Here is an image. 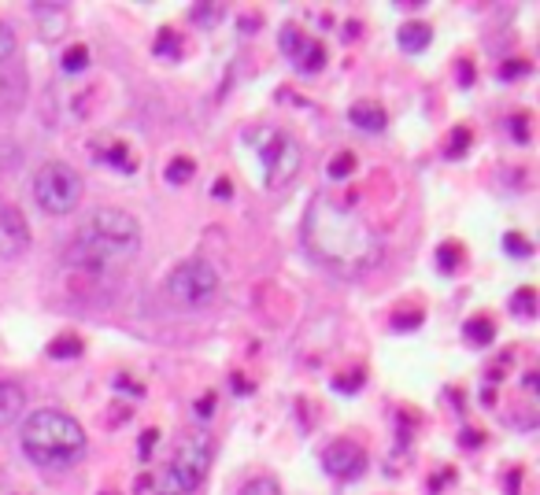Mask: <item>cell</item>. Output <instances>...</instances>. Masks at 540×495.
Returning a JSON list of instances; mask_svg holds the SVG:
<instances>
[{
  "label": "cell",
  "instance_id": "1",
  "mask_svg": "<svg viewBox=\"0 0 540 495\" xmlns=\"http://www.w3.org/2000/svg\"><path fill=\"white\" fill-rule=\"evenodd\" d=\"M304 244L322 266L337 274H367L381 259L378 233L333 196H315L304 215Z\"/></svg>",
  "mask_w": 540,
  "mask_h": 495
},
{
  "label": "cell",
  "instance_id": "2",
  "mask_svg": "<svg viewBox=\"0 0 540 495\" xmlns=\"http://www.w3.org/2000/svg\"><path fill=\"white\" fill-rule=\"evenodd\" d=\"M137 248H141L137 218L130 211H123V207H100L78 226L71 252H67V263L78 266V270H89V274H100L111 263L134 259Z\"/></svg>",
  "mask_w": 540,
  "mask_h": 495
},
{
  "label": "cell",
  "instance_id": "3",
  "mask_svg": "<svg viewBox=\"0 0 540 495\" xmlns=\"http://www.w3.org/2000/svg\"><path fill=\"white\" fill-rule=\"evenodd\" d=\"M19 440H23L26 459L45 470H67L86 455V429L78 425V418L56 407H41L23 418Z\"/></svg>",
  "mask_w": 540,
  "mask_h": 495
},
{
  "label": "cell",
  "instance_id": "4",
  "mask_svg": "<svg viewBox=\"0 0 540 495\" xmlns=\"http://www.w3.org/2000/svg\"><path fill=\"white\" fill-rule=\"evenodd\" d=\"M211 459H215V444L204 429L197 433H185L178 451H174L171 466L163 470V477L156 481V495H193L204 484L211 470Z\"/></svg>",
  "mask_w": 540,
  "mask_h": 495
},
{
  "label": "cell",
  "instance_id": "5",
  "mask_svg": "<svg viewBox=\"0 0 540 495\" xmlns=\"http://www.w3.org/2000/svg\"><path fill=\"white\" fill-rule=\"evenodd\" d=\"M34 200L45 215H67V211H74L78 200H82V174H78L71 163L52 159V163H45V167L37 170Z\"/></svg>",
  "mask_w": 540,
  "mask_h": 495
},
{
  "label": "cell",
  "instance_id": "6",
  "mask_svg": "<svg viewBox=\"0 0 540 495\" xmlns=\"http://www.w3.org/2000/svg\"><path fill=\"white\" fill-rule=\"evenodd\" d=\"M215 292H219V270L204 259H185L167 278V296L178 307H208L215 300Z\"/></svg>",
  "mask_w": 540,
  "mask_h": 495
},
{
  "label": "cell",
  "instance_id": "7",
  "mask_svg": "<svg viewBox=\"0 0 540 495\" xmlns=\"http://www.w3.org/2000/svg\"><path fill=\"white\" fill-rule=\"evenodd\" d=\"M256 137L263 141V145H259V167H263L267 185L293 182L296 170H300V145L282 130H263L256 133Z\"/></svg>",
  "mask_w": 540,
  "mask_h": 495
},
{
  "label": "cell",
  "instance_id": "8",
  "mask_svg": "<svg viewBox=\"0 0 540 495\" xmlns=\"http://www.w3.org/2000/svg\"><path fill=\"white\" fill-rule=\"evenodd\" d=\"M30 248V226L23 211L8 200H0V259H19Z\"/></svg>",
  "mask_w": 540,
  "mask_h": 495
},
{
  "label": "cell",
  "instance_id": "9",
  "mask_svg": "<svg viewBox=\"0 0 540 495\" xmlns=\"http://www.w3.org/2000/svg\"><path fill=\"white\" fill-rule=\"evenodd\" d=\"M322 466H326V473L341 477V481H356L359 473L367 470V455H363V447L352 444V440H337V444L326 447Z\"/></svg>",
  "mask_w": 540,
  "mask_h": 495
},
{
  "label": "cell",
  "instance_id": "10",
  "mask_svg": "<svg viewBox=\"0 0 540 495\" xmlns=\"http://www.w3.org/2000/svg\"><path fill=\"white\" fill-rule=\"evenodd\" d=\"M348 119H352V126H359V130L367 133H381L385 130V108L381 104H374V100H356L352 108H348Z\"/></svg>",
  "mask_w": 540,
  "mask_h": 495
},
{
  "label": "cell",
  "instance_id": "11",
  "mask_svg": "<svg viewBox=\"0 0 540 495\" xmlns=\"http://www.w3.org/2000/svg\"><path fill=\"white\" fill-rule=\"evenodd\" d=\"M23 407H26L23 388L12 385V381H0V429L19 422V418H23Z\"/></svg>",
  "mask_w": 540,
  "mask_h": 495
},
{
  "label": "cell",
  "instance_id": "12",
  "mask_svg": "<svg viewBox=\"0 0 540 495\" xmlns=\"http://www.w3.org/2000/svg\"><path fill=\"white\" fill-rule=\"evenodd\" d=\"M396 41H400V49L404 52H422V49H430L433 30L426 23H404L400 26V34H396Z\"/></svg>",
  "mask_w": 540,
  "mask_h": 495
},
{
  "label": "cell",
  "instance_id": "13",
  "mask_svg": "<svg viewBox=\"0 0 540 495\" xmlns=\"http://www.w3.org/2000/svg\"><path fill=\"white\" fill-rule=\"evenodd\" d=\"M26 93V74L15 85H8V78H0V111H19Z\"/></svg>",
  "mask_w": 540,
  "mask_h": 495
},
{
  "label": "cell",
  "instance_id": "14",
  "mask_svg": "<svg viewBox=\"0 0 540 495\" xmlns=\"http://www.w3.org/2000/svg\"><path fill=\"white\" fill-rule=\"evenodd\" d=\"M470 344H492L496 340V326H492L489 318H470L467 326H463Z\"/></svg>",
  "mask_w": 540,
  "mask_h": 495
},
{
  "label": "cell",
  "instance_id": "15",
  "mask_svg": "<svg viewBox=\"0 0 540 495\" xmlns=\"http://www.w3.org/2000/svg\"><path fill=\"white\" fill-rule=\"evenodd\" d=\"M193 174H197V163L189 156H174L171 163H167V182L171 185H185Z\"/></svg>",
  "mask_w": 540,
  "mask_h": 495
},
{
  "label": "cell",
  "instance_id": "16",
  "mask_svg": "<svg viewBox=\"0 0 540 495\" xmlns=\"http://www.w3.org/2000/svg\"><path fill=\"white\" fill-rule=\"evenodd\" d=\"M307 45H311V41H307V37L300 34V30H296V26H285V30H282V52H285V56L300 60Z\"/></svg>",
  "mask_w": 540,
  "mask_h": 495
},
{
  "label": "cell",
  "instance_id": "17",
  "mask_svg": "<svg viewBox=\"0 0 540 495\" xmlns=\"http://www.w3.org/2000/svg\"><path fill=\"white\" fill-rule=\"evenodd\" d=\"M49 355L52 359H78V355H82V340L78 337H56L49 344Z\"/></svg>",
  "mask_w": 540,
  "mask_h": 495
},
{
  "label": "cell",
  "instance_id": "18",
  "mask_svg": "<svg viewBox=\"0 0 540 495\" xmlns=\"http://www.w3.org/2000/svg\"><path fill=\"white\" fill-rule=\"evenodd\" d=\"M86 63H89V49H86V45H71V49L63 52V71H67V74L86 71Z\"/></svg>",
  "mask_w": 540,
  "mask_h": 495
},
{
  "label": "cell",
  "instance_id": "19",
  "mask_svg": "<svg viewBox=\"0 0 540 495\" xmlns=\"http://www.w3.org/2000/svg\"><path fill=\"white\" fill-rule=\"evenodd\" d=\"M511 311L522 314V318H533V314H537V292H533V289H518L515 300H511Z\"/></svg>",
  "mask_w": 540,
  "mask_h": 495
},
{
  "label": "cell",
  "instance_id": "20",
  "mask_svg": "<svg viewBox=\"0 0 540 495\" xmlns=\"http://www.w3.org/2000/svg\"><path fill=\"white\" fill-rule=\"evenodd\" d=\"M356 170V156L352 152H341L337 159H330V167H326V174H330L333 182H341V178H348Z\"/></svg>",
  "mask_w": 540,
  "mask_h": 495
},
{
  "label": "cell",
  "instance_id": "21",
  "mask_svg": "<svg viewBox=\"0 0 540 495\" xmlns=\"http://www.w3.org/2000/svg\"><path fill=\"white\" fill-rule=\"evenodd\" d=\"M322 63H326V49H322L319 41H311L304 49V56H300V67L304 71H322Z\"/></svg>",
  "mask_w": 540,
  "mask_h": 495
},
{
  "label": "cell",
  "instance_id": "22",
  "mask_svg": "<svg viewBox=\"0 0 540 495\" xmlns=\"http://www.w3.org/2000/svg\"><path fill=\"white\" fill-rule=\"evenodd\" d=\"M152 52H156V56H167V60H174V56H178V34H174V30H160V37H156Z\"/></svg>",
  "mask_w": 540,
  "mask_h": 495
},
{
  "label": "cell",
  "instance_id": "23",
  "mask_svg": "<svg viewBox=\"0 0 540 495\" xmlns=\"http://www.w3.org/2000/svg\"><path fill=\"white\" fill-rule=\"evenodd\" d=\"M237 495H282V488H278V481H270V477H256V481H248Z\"/></svg>",
  "mask_w": 540,
  "mask_h": 495
},
{
  "label": "cell",
  "instance_id": "24",
  "mask_svg": "<svg viewBox=\"0 0 540 495\" xmlns=\"http://www.w3.org/2000/svg\"><path fill=\"white\" fill-rule=\"evenodd\" d=\"M100 159H108L111 167H119V170H134V156H130V148H123V145L100 152Z\"/></svg>",
  "mask_w": 540,
  "mask_h": 495
},
{
  "label": "cell",
  "instance_id": "25",
  "mask_svg": "<svg viewBox=\"0 0 540 495\" xmlns=\"http://www.w3.org/2000/svg\"><path fill=\"white\" fill-rule=\"evenodd\" d=\"M504 252L507 255H518V259H526V255H533V244H526V237L511 233V237H504Z\"/></svg>",
  "mask_w": 540,
  "mask_h": 495
},
{
  "label": "cell",
  "instance_id": "26",
  "mask_svg": "<svg viewBox=\"0 0 540 495\" xmlns=\"http://www.w3.org/2000/svg\"><path fill=\"white\" fill-rule=\"evenodd\" d=\"M15 56V34L8 23H0V63H8Z\"/></svg>",
  "mask_w": 540,
  "mask_h": 495
},
{
  "label": "cell",
  "instance_id": "27",
  "mask_svg": "<svg viewBox=\"0 0 540 495\" xmlns=\"http://www.w3.org/2000/svg\"><path fill=\"white\" fill-rule=\"evenodd\" d=\"M437 263H441L444 274H452L455 263H459V248H452V244H441V252H437Z\"/></svg>",
  "mask_w": 540,
  "mask_h": 495
},
{
  "label": "cell",
  "instance_id": "28",
  "mask_svg": "<svg viewBox=\"0 0 540 495\" xmlns=\"http://www.w3.org/2000/svg\"><path fill=\"white\" fill-rule=\"evenodd\" d=\"M422 326V311H411V314H393V329H415Z\"/></svg>",
  "mask_w": 540,
  "mask_h": 495
},
{
  "label": "cell",
  "instance_id": "29",
  "mask_svg": "<svg viewBox=\"0 0 540 495\" xmlns=\"http://www.w3.org/2000/svg\"><path fill=\"white\" fill-rule=\"evenodd\" d=\"M152 444H160V429H145V433H141V459L152 455Z\"/></svg>",
  "mask_w": 540,
  "mask_h": 495
},
{
  "label": "cell",
  "instance_id": "30",
  "mask_svg": "<svg viewBox=\"0 0 540 495\" xmlns=\"http://www.w3.org/2000/svg\"><path fill=\"white\" fill-rule=\"evenodd\" d=\"M526 60H507L504 67H500V78H518V74H526Z\"/></svg>",
  "mask_w": 540,
  "mask_h": 495
},
{
  "label": "cell",
  "instance_id": "31",
  "mask_svg": "<svg viewBox=\"0 0 540 495\" xmlns=\"http://www.w3.org/2000/svg\"><path fill=\"white\" fill-rule=\"evenodd\" d=\"M211 411H215V392H208V396L197 399V414H200V418H211Z\"/></svg>",
  "mask_w": 540,
  "mask_h": 495
},
{
  "label": "cell",
  "instance_id": "32",
  "mask_svg": "<svg viewBox=\"0 0 540 495\" xmlns=\"http://www.w3.org/2000/svg\"><path fill=\"white\" fill-rule=\"evenodd\" d=\"M470 145V133L467 130H455V137H452V156H463V148Z\"/></svg>",
  "mask_w": 540,
  "mask_h": 495
},
{
  "label": "cell",
  "instance_id": "33",
  "mask_svg": "<svg viewBox=\"0 0 540 495\" xmlns=\"http://www.w3.org/2000/svg\"><path fill=\"white\" fill-rule=\"evenodd\" d=\"M193 19H197V23H219V8H197Z\"/></svg>",
  "mask_w": 540,
  "mask_h": 495
},
{
  "label": "cell",
  "instance_id": "34",
  "mask_svg": "<svg viewBox=\"0 0 540 495\" xmlns=\"http://www.w3.org/2000/svg\"><path fill=\"white\" fill-rule=\"evenodd\" d=\"M511 126H515V137H518V141H529V130H526V115H515V119H511Z\"/></svg>",
  "mask_w": 540,
  "mask_h": 495
},
{
  "label": "cell",
  "instance_id": "35",
  "mask_svg": "<svg viewBox=\"0 0 540 495\" xmlns=\"http://www.w3.org/2000/svg\"><path fill=\"white\" fill-rule=\"evenodd\" d=\"M363 381V374H352V377H337V385H341V392H356V385Z\"/></svg>",
  "mask_w": 540,
  "mask_h": 495
},
{
  "label": "cell",
  "instance_id": "36",
  "mask_svg": "<svg viewBox=\"0 0 540 495\" xmlns=\"http://www.w3.org/2000/svg\"><path fill=\"white\" fill-rule=\"evenodd\" d=\"M211 193L219 196V200H230V193H234V189H230V182H226V178H222V182L215 185V189H211Z\"/></svg>",
  "mask_w": 540,
  "mask_h": 495
},
{
  "label": "cell",
  "instance_id": "37",
  "mask_svg": "<svg viewBox=\"0 0 540 495\" xmlns=\"http://www.w3.org/2000/svg\"><path fill=\"white\" fill-rule=\"evenodd\" d=\"M463 444H481V433H470L467 429V433H463Z\"/></svg>",
  "mask_w": 540,
  "mask_h": 495
},
{
  "label": "cell",
  "instance_id": "38",
  "mask_svg": "<svg viewBox=\"0 0 540 495\" xmlns=\"http://www.w3.org/2000/svg\"><path fill=\"white\" fill-rule=\"evenodd\" d=\"M507 495H518V473H511V481H507Z\"/></svg>",
  "mask_w": 540,
  "mask_h": 495
},
{
  "label": "cell",
  "instance_id": "39",
  "mask_svg": "<svg viewBox=\"0 0 540 495\" xmlns=\"http://www.w3.org/2000/svg\"><path fill=\"white\" fill-rule=\"evenodd\" d=\"M459 78H463V82H470V78H474V71H470V63H463V67H459Z\"/></svg>",
  "mask_w": 540,
  "mask_h": 495
}]
</instances>
